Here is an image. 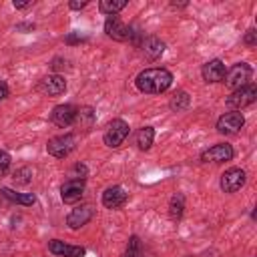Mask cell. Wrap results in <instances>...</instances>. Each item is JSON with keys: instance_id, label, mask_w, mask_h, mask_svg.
<instances>
[{"instance_id": "6da1fadb", "label": "cell", "mask_w": 257, "mask_h": 257, "mask_svg": "<svg viewBox=\"0 0 257 257\" xmlns=\"http://www.w3.org/2000/svg\"><path fill=\"white\" fill-rule=\"evenodd\" d=\"M135 84L145 94H161L173 84V74L167 68H147L137 74Z\"/></svg>"}, {"instance_id": "7a4b0ae2", "label": "cell", "mask_w": 257, "mask_h": 257, "mask_svg": "<svg viewBox=\"0 0 257 257\" xmlns=\"http://www.w3.org/2000/svg\"><path fill=\"white\" fill-rule=\"evenodd\" d=\"M126 137H128V124H126L122 118H114V120L108 122L106 131H104V135H102V141H104L106 147L116 149V147H120V145L124 143Z\"/></svg>"}, {"instance_id": "3957f363", "label": "cell", "mask_w": 257, "mask_h": 257, "mask_svg": "<svg viewBox=\"0 0 257 257\" xmlns=\"http://www.w3.org/2000/svg\"><path fill=\"white\" fill-rule=\"evenodd\" d=\"M255 98H257V86H255V84H245V86L233 90V92L227 96V106L241 110V108L253 104Z\"/></svg>"}, {"instance_id": "277c9868", "label": "cell", "mask_w": 257, "mask_h": 257, "mask_svg": "<svg viewBox=\"0 0 257 257\" xmlns=\"http://www.w3.org/2000/svg\"><path fill=\"white\" fill-rule=\"evenodd\" d=\"M251 80V66L245 64V62H237L231 66V70L225 74V84L231 88V90H237L245 84H249Z\"/></svg>"}, {"instance_id": "5b68a950", "label": "cell", "mask_w": 257, "mask_h": 257, "mask_svg": "<svg viewBox=\"0 0 257 257\" xmlns=\"http://www.w3.org/2000/svg\"><path fill=\"white\" fill-rule=\"evenodd\" d=\"M74 145H76V141H74L72 135H58V137L48 141L46 151L56 159H64L74 151Z\"/></svg>"}, {"instance_id": "8992f818", "label": "cell", "mask_w": 257, "mask_h": 257, "mask_svg": "<svg viewBox=\"0 0 257 257\" xmlns=\"http://www.w3.org/2000/svg\"><path fill=\"white\" fill-rule=\"evenodd\" d=\"M245 171L239 169V167H233V169H227L223 175H221V181H219V187L223 193H235L239 191L243 185H245Z\"/></svg>"}, {"instance_id": "52a82bcc", "label": "cell", "mask_w": 257, "mask_h": 257, "mask_svg": "<svg viewBox=\"0 0 257 257\" xmlns=\"http://www.w3.org/2000/svg\"><path fill=\"white\" fill-rule=\"evenodd\" d=\"M84 179H68L62 187H60V197L66 205H74L82 199L84 195Z\"/></svg>"}, {"instance_id": "ba28073f", "label": "cell", "mask_w": 257, "mask_h": 257, "mask_svg": "<svg viewBox=\"0 0 257 257\" xmlns=\"http://www.w3.org/2000/svg\"><path fill=\"white\" fill-rule=\"evenodd\" d=\"M233 147L227 145V143H219V145H213L211 149L203 151L201 153V161L203 163H225V161H231L233 159Z\"/></svg>"}, {"instance_id": "9c48e42d", "label": "cell", "mask_w": 257, "mask_h": 257, "mask_svg": "<svg viewBox=\"0 0 257 257\" xmlns=\"http://www.w3.org/2000/svg\"><path fill=\"white\" fill-rule=\"evenodd\" d=\"M76 112H78V110H76L72 104H58V106L52 108L50 120H52L56 126L66 128V126H70V124L76 120Z\"/></svg>"}, {"instance_id": "30bf717a", "label": "cell", "mask_w": 257, "mask_h": 257, "mask_svg": "<svg viewBox=\"0 0 257 257\" xmlns=\"http://www.w3.org/2000/svg\"><path fill=\"white\" fill-rule=\"evenodd\" d=\"M245 124V118L241 112H225L217 120V131L223 135H235Z\"/></svg>"}, {"instance_id": "8fae6325", "label": "cell", "mask_w": 257, "mask_h": 257, "mask_svg": "<svg viewBox=\"0 0 257 257\" xmlns=\"http://www.w3.org/2000/svg\"><path fill=\"white\" fill-rule=\"evenodd\" d=\"M38 90L48 96H58L66 90V80L60 74H48L38 82Z\"/></svg>"}, {"instance_id": "7c38bea8", "label": "cell", "mask_w": 257, "mask_h": 257, "mask_svg": "<svg viewBox=\"0 0 257 257\" xmlns=\"http://www.w3.org/2000/svg\"><path fill=\"white\" fill-rule=\"evenodd\" d=\"M104 32H106L108 38L118 40V42L131 38V28L124 26V24L118 20V16H108V18H106V22H104Z\"/></svg>"}, {"instance_id": "4fadbf2b", "label": "cell", "mask_w": 257, "mask_h": 257, "mask_svg": "<svg viewBox=\"0 0 257 257\" xmlns=\"http://www.w3.org/2000/svg\"><path fill=\"white\" fill-rule=\"evenodd\" d=\"M124 203H126V191L122 187L112 185V187L104 189V193H102V205L106 209H118Z\"/></svg>"}, {"instance_id": "5bb4252c", "label": "cell", "mask_w": 257, "mask_h": 257, "mask_svg": "<svg viewBox=\"0 0 257 257\" xmlns=\"http://www.w3.org/2000/svg\"><path fill=\"white\" fill-rule=\"evenodd\" d=\"M201 74H203V78H205L207 82H223L227 70H225V64L215 58V60H209L207 64H203Z\"/></svg>"}, {"instance_id": "9a60e30c", "label": "cell", "mask_w": 257, "mask_h": 257, "mask_svg": "<svg viewBox=\"0 0 257 257\" xmlns=\"http://www.w3.org/2000/svg\"><path fill=\"white\" fill-rule=\"evenodd\" d=\"M90 219H92V207H88V205H80V207H76V209H72V211L68 213V217H66V225H68L70 229H78V227L86 225Z\"/></svg>"}, {"instance_id": "2e32d148", "label": "cell", "mask_w": 257, "mask_h": 257, "mask_svg": "<svg viewBox=\"0 0 257 257\" xmlns=\"http://www.w3.org/2000/svg\"><path fill=\"white\" fill-rule=\"evenodd\" d=\"M48 249H50L52 255H58V257H82V255L86 253L84 247H78V245H66L64 241H58V239L50 241V243H48Z\"/></svg>"}, {"instance_id": "e0dca14e", "label": "cell", "mask_w": 257, "mask_h": 257, "mask_svg": "<svg viewBox=\"0 0 257 257\" xmlns=\"http://www.w3.org/2000/svg\"><path fill=\"white\" fill-rule=\"evenodd\" d=\"M0 195L4 199H8L10 203H18V205H26V207L34 205V201H36V197L32 193H18V191H12L8 187H0Z\"/></svg>"}, {"instance_id": "ac0fdd59", "label": "cell", "mask_w": 257, "mask_h": 257, "mask_svg": "<svg viewBox=\"0 0 257 257\" xmlns=\"http://www.w3.org/2000/svg\"><path fill=\"white\" fill-rule=\"evenodd\" d=\"M163 50H165V44H163L157 36H149V38L143 42V52H145V56H147L149 60L159 58V56L163 54Z\"/></svg>"}, {"instance_id": "d6986e66", "label": "cell", "mask_w": 257, "mask_h": 257, "mask_svg": "<svg viewBox=\"0 0 257 257\" xmlns=\"http://www.w3.org/2000/svg\"><path fill=\"white\" fill-rule=\"evenodd\" d=\"M153 139H155V131H153V126H143V128H139L137 135H135V143H137V147H139L141 151L151 149Z\"/></svg>"}, {"instance_id": "ffe728a7", "label": "cell", "mask_w": 257, "mask_h": 257, "mask_svg": "<svg viewBox=\"0 0 257 257\" xmlns=\"http://www.w3.org/2000/svg\"><path fill=\"white\" fill-rule=\"evenodd\" d=\"M124 6H126V0H102V2L98 4V10H100L102 14L114 16V14L120 12Z\"/></svg>"}, {"instance_id": "44dd1931", "label": "cell", "mask_w": 257, "mask_h": 257, "mask_svg": "<svg viewBox=\"0 0 257 257\" xmlns=\"http://www.w3.org/2000/svg\"><path fill=\"white\" fill-rule=\"evenodd\" d=\"M183 207H185V199H183V195H175V197L171 199V205H169V213H171V217H173V219H181V215H183Z\"/></svg>"}, {"instance_id": "7402d4cb", "label": "cell", "mask_w": 257, "mask_h": 257, "mask_svg": "<svg viewBox=\"0 0 257 257\" xmlns=\"http://www.w3.org/2000/svg\"><path fill=\"white\" fill-rule=\"evenodd\" d=\"M173 110H185L187 106H189V94L185 92V90H181V92H177L173 98H171V104H169Z\"/></svg>"}, {"instance_id": "603a6c76", "label": "cell", "mask_w": 257, "mask_h": 257, "mask_svg": "<svg viewBox=\"0 0 257 257\" xmlns=\"http://www.w3.org/2000/svg\"><path fill=\"white\" fill-rule=\"evenodd\" d=\"M143 253H141V241H139V237H131L128 239V245H126V255L124 257H141Z\"/></svg>"}, {"instance_id": "cb8c5ba5", "label": "cell", "mask_w": 257, "mask_h": 257, "mask_svg": "<svg viewBox=\"0 0 257 257\" xmlns=\"http://www.w3.org/2000/svg\"><path fill=\"white\" fill-rule=\"evenodd\" d=\"M10 155L6 153V151H0V177H4L6 173H8V169H10Z\"/></svg>"}, {"instance_id": "d4e9b609", "label": "cell", "mask_w": 257, "mask_h": 257, "mask_svg": "<svg viewBox=\"0 0 257 257\" xmlns=\"http://www.w3.org/2000/svg\"><path fill=\"white\" fill-rule=\"evenodd\" d=\"M68 177H70V179H84V177H86V167H84V165H74V169L70 171Z\"/></svg>"}, {"instance_id": "484cf974", "label": "cell", "mask_w": 257, "mask_h": 257, "mask_svg": "<svg viewBox=\"0 0 257 257\" xmlns=\"http://www.w3.org/2000/svg\"><path fill=\"white\" fill-rule=\"evenodd\" d=\"M243 42H245L247 46H255V44H257V32H255L253 28H249L247 34H245V38H243Z\"/></svg>"}, {"instance_id": "4316f807", "label": "cell", "mask_w": 257, "mask_h": 257, "mask_svg": "<svg viewBox=\"0 0 257 257\" xmlns=\"http://www.w3.org/2000/svg\"><path fill=\"white\" fill-rule=\"evenodd\" d=\"M8 96V84L4 80H0V100H4Z\"/></svg>"}, {"instance_id": "83f0119b", "label": "cell", "mask_w": 257, "mask_h": 257, "mask_svg": "<svg viewBox=\"0 0 257 257\" xmlns=\"http://www.w3.org/2000/svg\"><path fill=\"white\" fill-rule=\"evenodd\" d=\"M68 6H70L72 10H80V8H84V6H86V2H70Z\"/></svg>"}, {"instance_id": "f1b7e54d", "label": "cell", "mask_w": 257, "mask_h": 257, "mask_svg": "<svg viewBox=\"0 0 257 257\" xmlns=\"http://www.w3.org/2000/svg\"><path fill=\"white\" fill-rule=\"evenodd\" d=\"M30 6V2H14V8H26Z\"/></svg>"}]
</instances>
